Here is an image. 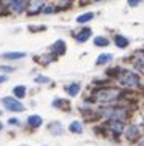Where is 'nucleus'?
Listing matches in <instances>:
<instances>
[{
	"label": "nucleus",
	"instance_id": "nucleus-1",
	"mask_svg": "<svg viewBox=\"0 0 144 146\" xmlns=\"http://www.w3.org/2000/svg\"><path fill=\"white\" fill-rule=\"evenodd\" d=\"M122 92L115 87H102V88H98V90L93 92V100L94 103H101V104H109V103H114L115 100L120 98Z\"/></svg>",
	"mask_w": 144,
	"mask_h": 146
},
{
	"label": "nucleus",
	"instance_id": "nucleus-2",
	"mask_svg": "<svg viewBox=\"0 0 144 146\" xmlns=\"http://www.w3.org/2000/svg\"><path fill=\"white\" fill-rule=\"evenodd\" d=\"M99 114L109 120H123V119H127V116H128L125 108H117V106L102 108L101 111H99Z\"/></svg>",
	"mask_w": 144,
	"mask_h": 146
},
{
	"label": "nucleus",
	"instance_id": "nucleus-3",
	"mask_svg": "<svg viewBox=\"0 0 144 146\" xmlns=\"http://www.w3.org/2000/svg\"><path fill=\"white\" fill-rule=\"evenodd\" d=\"M120 84L123 87H127V88H136V87L139 85V77H138V74L131 72V71H123L120 72V77H119Z\"/></svg>",
	"mask_w": 144,
	"mask_h": 146
},
{
	"label": "nucleus",
	"instance_id": "nucleus-4",
	"mask_svg": "<svg viewBox=\"0 0 144 146\" xmlns=\"http://www.w3.org/2000/svg\"><path fill=\"white\" fill-rule=\"evenodd\" d=\"M2 103H3V106L7 108V109H10V111H16V112L24 111V106H22L16 98H3Z\"/></svg>",
	"mask_w": 144,
	"mask_h": 146
},
{
	"label": "nucleus",
	"instance_id": "nucleus-5",
	"mask_svg": "<svg viewBox=\"0 0 144 146\" xmlns=\"http://www.w3.org/2000/svg\"><path fill=\"white\" fill-rule=\"evenodd\" d=\"M27 7V0H10L8 2V8L13 13H21L24 11Z\"/></svg>",
	"mask_w": 144,
	"mask_h": 146
},
{
	"label": "nucleus",
	"instance_id": "nucleus-6",
	"mask_svg": "<svg viewBox=\"0 0 144 146\" xmlns=\"http://www.w3.org/2000/svg\"><path fill=\"white\" fill-rule=\"evenodd\" d=\"M43 3H45V0H30L29 7H27L29 15H35V13H38V11H42Z\"/></svg>",
	"mask_w": 144,
	"mask_h": 146
},
{
	"label": "nucleus",
	"instance_id": "nucleus-7",
	"mask_svg": "<svg viewBox=\"0 0 144 146\" xmlns=\"http://www.w3.org/2000/svg\"><path fill=\"white\" fill-rule=\"evenodd\" d=\"M125 135H127L128 141H135V140H138V137H139V129H138L136 125H130V127L125 130Z\"/></svg>",
	"mask_w": 144,
	"mask_h": 146
},
{
	"label": "nucleus",
	"instance_id": "nucleus-8",
	"mask_svg": "<svg viewBox=\"0 0 144 146\" xmlns=\"http://www.w3.org/2000/svg\"><path fill=\"white\" fill-rule=\"evenodd\" d=\"M107 129H110L114 133H122L123 122L122 120H109V122H107Z\"/></svg>",
	"mask_w": 144,
	"mask_h": 146
},
{
	"label": "nucleus",
	"instance_id": "nucleus-9",
	"mask_svg": "<svg viewBox=\"0 0 144 146\" xmlns=\"http://www.w3.org/2000/svg\"><path fill=\"white\" fill-rule=\"evenodd\" d=\"M90 35H91V29L85 27V29H82L80 32L75 35V39H77V42H87V40L90 39Z\"/></svg>",
	"mask_w": 144,
	"mask_h": 146
},
{
	"label": "nucleus",
	"instance_id": "nucleus-10",
	"mask_svg": "<svg viewBox=\"0 0 144 146\" xmlns=\"http://www.w3.org/2000/svg\"><path fill=\"white\" fill-rule=\"evenodd\" d=\"M27 124H29V127L37 129V127L42 125V117H40V116H30L29 119H27Z\"/></svg>",
	"mask_w": 144,
	"mask_h": 146
},
{
	"label": "nucleus",
	"instance_id": "nucleus-11",
	"mask_svg": "<svg viewBox=\"0 0 144 146\" xmlns=\"http://www.w3.org/2000/svg\"><path fill=\"white\" fill-rule=\"evenodd\" d=\"M53 52H55L56 55H63V53L66 52V45H64L63 40H58V42L53 45Z\"/></svg>",
	"mask_w": 144,
	"mask_h": 146
},
{
	"label": "nucleus",
	"instance_id": "nucleus-12",
	"mask_svg": "<svg viewBox=\"0 0 144 146\" xmlns=\"http://www.w3.org/2000/svg\"><path fill=\"white\" fill-rule=\"evenodd\" d=\"M128 43L130 42H128L127 37H123V35H115V45H117L119 48H125Z\"/></svg>",
	"mask_w": 144,
	"mask_h": 146
},
{
	"label": "nucleus",
	"instance_id": "nucleus-13",
	"mask_svg": "<svg viewBox=\"0 0 144 146\" xmlns=\"http://www.w3.org/2000/svg\"><path fill=\"white\" fill-rule=\"evenodd\" d=\"M50 132L53 133V135H61L63 133V127H61L59 122H53V124H50Z\"/></svg>",
	"mask_w": 144,
	"mask_h": 146
},
{
	"label": "nucleus",
	"instance_id": "nucleus-14",
	"mask_svg": "<svg viewBox=\"0 0 144 146\" xmlns=\"http://www.w3.org/2000/svg\"><path fill=\"white\" fill-rule=\"evenodd\" d=\"M24 53L22 52H10V53H5L3 58H7V60H19V58H24Z\"/></svg>",
	"mask_w": 144,
	"mask_h": 146
},
{
	"label": "nucleus",
	"instance_id": "nucleus-15",
	"mask_svg": "<svg viewBox=\"0 0 144 146\" xmlns=\"http://www.w3.org/2000/svg\"><path fill=\"white\" fill-rule=\"evenodd\" d=\"M69 129H71V132H72V133H82L83 127H82V124L79 122V120H74V122L71 124V127H69Z\"/></svg>",
	"mask_w": 144,
	"mask_h": 146
},
{
	"label": "nucleus",
	"instance_id": "nucleus-16",
	"mask_svg": "<svg viewBox=\"0 0 144 146\" xmlns=\"http://www.w3.org/2000/svg\"><path fill=\"white\" fill-rule=\"evenodd\" d=\"M93 16H94L93 13H83V15H80V16L77 18V23H80V24L88 23V21H91V19H93Z\"/></svg>",
	"mask_w": 144,
	"mask_h": 146
},
{
	"label": "nucleus",
	"instance_id": "nucleus-17",
	"mask_svg": "<svg viewBox=\"0 0 144 146\" xmlns=\"http://www.w3.org/2000/svg\"><path fill=\"white\" fill-rule=\"evenodd\" d=\"M110 60H112V55H106V53H102V55H99V58L96 60V64H106V63H109Z\"/></svg>",
	"mask_w": 144,
	"mask_h": 146
},
{
	"label": "nucleus",
	"instance_id": "nucleus-18",
	"mask_svg": "<svg viewBox=\"0 0 144 146\" xmlns=\"http://www.w3.org/2000/svg\"><path fill=\"white\" fill-rule=\"evenodd\" d=\"M79 90H80V84H72V85L67 87V93L71 95V96H75V95L79 93Z\"/></svg>",
	"mask_w": 144,
	"mask_h": 146
},
{
	"label": "nucleus",
	"instance_id": "nucleus-19",
	"mask_svg": "<svg viewBox=\"0 0 144 146\" xmlns=\"http://www.w3.org/2000/svg\"><path fill=\"white\" fill-rule=\"evenodd\" d=\"M13 93L16 95L18 98H22L26 95V87H22V85H18V87H15V90H13Z\"/></svg>",
	"mask_w": 144,
	"mask_h": 146
},
{
	"label": "nucleus",
	"instance_id": "nucleus-20",
	"mask_svg": "<svg viewBox=\"0 0 144 146\" xmlns=\"http://www.w3.org/2000/svg\"><path fill=\"white\" fill-rule=\"evenodd\" d=\"M94 45H98V47H107L109 45V40L106 37H96L94 39Z\"/></svg>",
	"mask_w": 144,
	"mask_h": 146
},
{
	"label": "nucleus",
	"instance_id": "nucleus-21",
	"mask_svg": "<svg viewBox=\"0 0 144 146\" xmlns=\"http://www.w3.org/2000/svg\"><path fill=\"white\" fill-rule=\"evenodd\" d=\"M53 106H61V109H67L69 103L64 101V100H56V101H53Z\"/></svg>",
	"mask_w": 144,
	"mask_h": 146
},
{
	"label": "nucleus",
	"instance_id": "nucleus-22",
	"mask_svg": "<svg viewBox=\"0 0 144 146\" xmlns=\"http://www.w3.org/2000/svg\"><path fill=\"white\" fill-rule=\"evenodd\" d=\"M35 82H38V84H47L48 79L43 77V76H38V77H35Z\"/></svg>",
	"mask_w": 144,
	"mask_h": 146
},
{
	"label": "nucleus",
	"instance_id": "nucleus-23",
	"mask_svg": "<svg viewBox=\"0 0 144 146\" xmlns=\"http://www.w3.org/2000/svg\"><path fill=\"white\" fill-rule=\"evenodd\" d=\"M42 11H43V13H53V11H55V8H53V7H43Z\"/></svg>",
	"mask_w": 144,
	"mask_h": 146
},
{
	"label": "nucleus",
	"instance_id": "nucleus-24",
	"mask_svg": "<svg viewBox=\"0 0 144 146\" xmlns=\"http://www.w3.org/2000/svg\"><path fill=\"white\" fill-rule=\"evenodd\" d=\"M141 2H143V0H128V3L131 5V7H138Z\"/></svg>",
	"mask_w": 144,
	"mask_h": 146
},
{
	"label": "nucleus",
	"instance_id": "nucleus-25",
	"mask_svg": "<svg viewBox=\"0 0 144 146\" xmlns=\"http://www.w3.org/2000/svg\"><path fill=\"white\" fill-rule=\"evenodd\" d=\"M0 69H2V71H5V72H11V71H13V68H10V66H2Z\"/></svg>",
	"mask_w": 144,
	"mask_h": 146
},
{
	"label": "nucleus",
	"instance_id": "nucleus-26",
	"mask_svg": "<svg viewBox=\"0 0 144 146\" xmlns=\"http://www.w3.org/2000/svg\"><path fill=\"white\" fill-rule=\"evenodd\" d=\"M10 124H11V125L18 124V119H15V117H13V119H10Z\"/></svg>",
	"mask_w": 144,
	"mask_h": 146
},
{
	"label": "nucleus",
	"instance_id": "nucleus-27",
	"mask_svg": "<svg viewBox=\"0 0 144 146\" xmlns=\"http://www.w3.org/2000/svg\"><path fill=\"white\" fill-rule=\"evenodd\" d=\"M2 82H5V76H0V84H2Z\"/></svg>",
	"mask_w": 144,
	"mask_h": 146
},
{
	"label": "nucleus",
	"instance_id": "nucleus-28",
	"mask_svg": "<svg viewBox=\"0 0 144 146\" xmlns=\"http://www.w3.org/2000/svg\"><path fill=\"white\" fill-rule=\"evenodd\" d=\"M80 2H82V3H87V2H88V0H80Z\"/></svg>",
	"mask_w": 144,
	"mask_h": 146
},
{
	"label": "nucleus",
	"instance_id": "nucleus-29",
	"mask_svg": "<svg viewBox=\"0 0 144 146\" xmlns=\"http://www.w3.org/2000/svg\"><path fill=\"white\" fill-rule=\"evenodd\" d=\"M139 146H144V140H143V141H141V143H139Z\"/></svg>",
	"mask_w": 144,
	"mask_h": 146
},
{
	"label": "nucleus",
	"instance_id": "nucleus-30",
	"mask_svg": "<svg viewBox=\"0 0 144 146\" xmlns=\"http://www.w3.org/2000/svg\"><path fill=\"white\" fill-rule=\"evenodd\" d=\"M0 130H2V124H0Z\"/></svg>",
	"mask_w": 144,
	"mask_h": 146
},
{
	"label": "nucleus",
	"instance_id": "nucleus-31",
	"mask_svg": "<svg viewBox=\"0 0 144 146\" xmlns=\"http://www.w3.org/2000/svg\"><path fill=\"white\" fill-rule=\"evenodd\" d=\"M94 2H99V0H94Z\"/></svg>",
	"mask_w": 144,
	"mask_h": 146
},
{
	"label": "nucleus",
	"instance_id": "nucleus-32",
	"mask_svg": "<svg viewBox=\"0 0 144 146\" xmlns=\"http://www.w3.org/2000/svg\"><path fill=\"white\" fill-rule=\"evenodd\" d=\"M0 114H2V112H0Z\"/></svg>",
	"mask_w": 144,
	"mask_h": 146
}]
</instances>
